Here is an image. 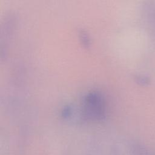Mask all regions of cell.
<instances>
[{
    "label": "cell",
    "instance_id": "6da1fadb",
    "mask_svg": "<svg viewBox=\"0 0 155 155\" xmlns=\"http://www.w3.org/2000/svg\"><path fill=\"white\" fill-rule=\"evenodd\" d=\"M86 116L91 119H101L104 116L103 99L96 93H91L85 100Z\"/></svg>",
    "mask_w": 155,
    "mask_h": 155
}]
</instances>
